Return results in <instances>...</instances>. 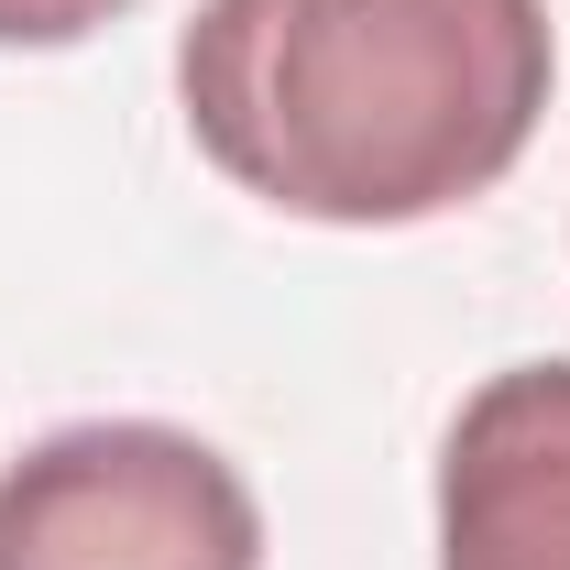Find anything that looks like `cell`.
Instances as JSON below:
<instances>
[{
	"label": "cell",
	"mask_w": 570,
	"mask_h": 570,
	"mask_svg": "<svg viewBox=\"0 0 570 570\" xmlns=\"http://www.w3.org/2000/svg\"><path fill=\"white\" fill-rule=\"evenodd\" d=\"M132 0H0V45H77Z\"/></svg>",
	"instance_id": "277c9868"
},
{
	"label": "cell",
	"mask_w": 570,
	"mask_h": 570,
	"mask_svg": "<svg viewBox=\"0 0 570 570\" xmlns=\"http://www.w3.org/2000/svg\"><path fill=\"white\" fill-rule=\"evenodd\" d=\"M0 570H264V504L198 428L88 417L0 472Z\"/></svg>",
	"instance_id": "7a4b0ae2"
},
{
	"label": "cell",
	"mask_w": 570,
	"mask_h": 570,
	"mask_svg": "<svg viewBox=\"0 0 570 570\" xmlns=\"http://www.w3.org/2000/svg\"><path fill=\"white\" fill-rule=\"evenodd\" d=\"M560 77L549 0H198L187 132L242 198L330 230H406L483 198Z\"/></svg>",
	"instance_id": "6da1fadb"
},
{
	"label": "cell",
	"mask_w": 570,
	"mask_h": 570,
	"mask_svg": "<svg viewBox=\"0 0 570 570\" xmlns=\"http://www.w3.org/2000/svg\"><path fill=\"white\" fill-rule=\"evenodd\" d=\"M439 570H570V362H515L439 439Z\"/></svg>",
	"instance_id": "3957f363"
}]
</instances>
